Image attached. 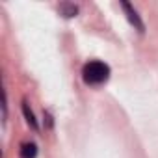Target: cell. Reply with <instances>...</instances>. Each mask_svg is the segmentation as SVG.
<instances>
[{"instance_id":"277c9868","label":"cell","mask_w":158,"mask_h":158,"mask_svg":"<svg viewBox=\"0 0 158 158\" xmlns=\"http://www.w3.org/2000/svg\"><path fill=\"white\" fill-rule=\"evenodd\" d=\"M60 13L63 15V17H74L76 13H78V6H74V4H69V2H65V4H61L60 6Z\"/></svg>"},{"instance_id":"6da1fadb","label":"cell","mask_w":158,"mask_h":158,"mask_svg":"<svg viewBox=\"0 0 158 158\" xmlns=\"http://www.w3.org/2000/svg\"><path fill=\"white\" fill-rule=\"evenodd\" d=\"M82 78H84V82L89 84V86H101V84H104L110 78V67L104 61L91 60V61H88L84 65Z\"/></svg>"},{"instance_id":"3957f363","label":"cell","mask_w":158,"mask_h":158,"mask_svg":"<svg viewBox=\"0 0 158 158\" xmlns=\"http://www.w3.org/2000/svg\"><path fill=\"white\" fill-rule=\"evenodd\" d=\"M21 156L23 158H35L37 156V145L35 143H23L21 145Z\"/></svg>"},{"instance_id":"7a4b0ae2","label":"cell","mask_w":158,"mask_h":158,"mask_svg":"<svg viewBox=\"0 0 158 158\" xmlns=\"http://www.w3.org/2000/svg\"><path fill=\"white\" fill-rule=\"evenodd\" d=\"M121 8L125 10V13H127V19L130 21V24L138 30V32H145V24H143V21L139 19V15H138V11L132 8V4H128V2H121Z\"/></svg>"},{"instance_id":"5b68a950","label":"cell","mask_w":158,"mask_h":158,"mask_svg":"<svg viewBox=\"0 0 158 158\" xmlns=\"http://www.w3.org/2000/svg\"><path fill=\"white\" fill-rule=\"evenodd\" d=\"M23 110H24V115H26V121L34 127V128H37V121H35V117H34V114H32V110L28 108V102L24 101L23 102Z\"/></svg>"}]
</instances>
